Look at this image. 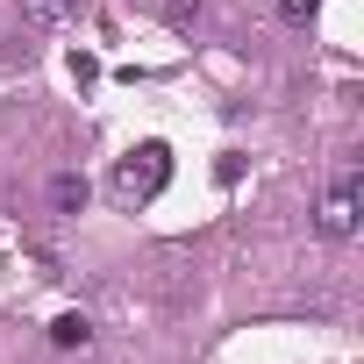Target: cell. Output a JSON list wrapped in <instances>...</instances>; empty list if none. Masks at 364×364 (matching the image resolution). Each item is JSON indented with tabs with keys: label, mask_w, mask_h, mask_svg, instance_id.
Instances as JSON below:
<instances>
[{
	"label": "cell",
	"mask_w": 364,
	"mask_h": 364,
	"mask_svg": "<svg viewBox=\"0 0 364 364\" xmlns=\"http://www.w3.org/2000/svg\"><path fill=\"white\" fill-rule=\"evenodd\" d=\"M164 186H171V150H164V143H136V150L114 164V178H107L114 208H129V215H136V208H150Z\"/></svg>",
	"instance_id": "cell-1"
},
{
	"label": "cell",
	"mask_w": 364,
	"mask_h": 364,
	"mask_svg": "<svg viewBox=\"0 0 364 364\" xmlns=\"http://www.w3.org/2000/svg\"><path fill=\"white\" fill-rule=\"evenodd\" d=\"M357 215H364V200H357V164H343V171L328 178L321 208H314V229H321L328 243H350V236H357Z\"/></svg>",
	"instance_id": "cell-2"
},
{
	"label": "cell",
	"mask_w": 364,
	"mask_h": 364,
	"mask_svg": "<svg viewBox=\"0 0 364 364\" xmlns=\"http://www.w3.org/2000/svg\"><path fill=\"white\" fill-rule=\"evenodd\" d=\"M86 200H93V186H86L79 171H58V178H50V208H58V215H86Z\"/></svg>",
	"instance_id": "cell-3"
},
{
	"label": "cell",
	"mask_w": 364,
	"mask_h": 364,
	"mask_svg": "<svg viewBox=\"0 0 364 364\" xmlns=\"http://www.w3.org/2000/svg\"><path fill=\"white\" fill-rule=\"evenodd\" d=\"M50 343H58V350H86V343H93V321H86V314H58V321H50Z\"/></svg>",
	"instance_id": "cell-4"
},
{
	"label": "cell",
	"mask_w": 364,
	"mask_h": 364,
	"mask_svg": "<svg viewBox=\"0 0 364 364\" xmlns=\"http://www.w3.org/2000/svg\"><path fill=\"white\" fill-rule=\"evenodd\" d=\"M65 15H72V0H22V22L29 29H58Z\"/></svg>",
	"instance_id": "cell-5"
},
{
	"label": "cell",
	"mask_w": 364,
	"mask_h": 364,
	"mask_svg": "<svg viewBox=\"0 0 364 364\" xmlns=\"http://www.w3.org/2000/svg\"><path fill=\"white\" fill-rule=\"evenodd\" d=\"M164 22L171 29H200V0H164Z\"/></svg>",
	"instance_id": "cell-6"
},
{
	"label": "cell",
	"mask_w": 364,
	"mask_h": 364,
	"mask_svg": "<svg viewBox=\"0 0 364 364\" xmlns=\"http://www.w3.org/2000/svg\"><path fill=\"white\" fill-rule=\"evenodd\" d=\"M314 8H321V0H279V15H286V22H307Z\"/></svg>",
	"instance_id": "cell-7"
}]
</instances>
